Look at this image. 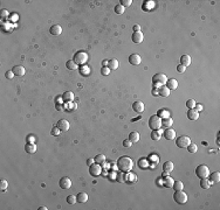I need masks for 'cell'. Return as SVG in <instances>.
I'll return each instance as SVG.
<instances>
[{
	"label": "cell",
	"mask_w": 220,
	"mask_h": 210,
	"mask_svg": "<svg viewBox=\"0 0 220 210\" xmlns=\"http://www.w3.org/2000/svg\"><path fill=\"white\" fill-rule=\"evenodd\" d=\"M7 187H8V182L6 181V180H1V181H0V189H1L3 192H5L7 189Z\"/></svg>",
	"instance_id": "obj_39"
},
{
	"label": "cell",
	"mask_w": 220,
	"mask_h": 210,
	"mask_svg": "<svg viewBox=\"0 0 220 210\" xmlns=\"http://www.w3.org/2000/svg\"><path fill=\"white\" fill-rule=\"evenodd\" d=\"M190 144H191V139L186 135H181V137H178L176 139V145L179 148H186Z\"/></svg>",
	"instance_id": "obj_6"
},
{
	"label": "cell",
	"mask_w": 220,
	"mask_h": 210,
	"mask_svg": "<svg viewBox=\"0 0 220 210\" xmlns=\"http://www.w3.org/2000/svg\"><path fill=\"white\" fill-rule=\"evenodd\" d=\"M101 173H102V167H101V165L100 163H92L91 166H89V174L91 175V176H94V177H97V176H100L101 175Z\"/></svg>",
	"instance_id": "obj_8"
},
{
	"label": "cell",
	"mask_w": 220,
	"mask_h": 210,
	"mask_svg": "<svg viewBox=\"0 0 220 210\" xmlns=\"http://www.w3.org/2000/svg\"><path fill=\"white\" fill-rule=\"evenodd\" d=\"M208 176H210V181L213 182V183H218L220 181V173L219 172H213Z\"/></svg>",
	"instance_id": "obj_25"
},
{
	"label": "cell",
	"mask_w": 220,
	"mask_h": 210,
	"mask_svg": "<svg viewBox=\"0 0 220 210\" xmlns=\"http://www.w3.org/2000/svg\"><path fill=\"white\" fill-rule=\"evenodd\" d=\"M25 151L29 154H34L37 152V145L35 144H32V142H28L25 145Z\"/></svg>",
	"instance_id": "obj_16"
},
{
	"label": "cell",
	"mask_w": 220,
	"mask_h": 210,
	"mask_svg": "<svg viewBox=\"0 0 220 210\" xmlns=\"http://www.w3.org/2000/svg\"><path fill=\"white\" fill-rule=\"evenodd\" d=\"M211 185H212V182L210 181V180H207V177L200 179V187H201L203 189H208V188L211 187Z\"/></svg>",
	"instance_id": "obj_27"
},
{
	"label": "cell",
	"mask_w": 220,
	"mask_h": 210,
	"mask_svg": "<svg viewBox=\"0 0 220 210\" xmlns=\"http://www.w3.org/2000/svg\"><path fill=\"white\" fill-rule=\"evenodd\" d=\"M166 81H168V77H166V75H164V74H156V75L153 76V78H152L154 89H159L162 85H165V84H166Z\"/></svg>",
	"instance_id": "obj_3"
},
{
	"label": "cell",
	"mask_w": 220,
	"mask_h": 210,
	"mask_svg": "<svg viewBox=\"0 0 220 210\" xmlns=\"http://www.w3.org/2000/svg\"><path fill=\"white\" fill-rule=\"evenodd\" d=\"M5 76H6V77H7L8 79H12V78H13V77H14L15 75H14V73H13V71L11 70V71H6V74H5Z\"/></svg>",
	"instance_id": "obj_45"
},
{
	"label": "cell",
	"mask_w": 220,
	"mask_h": 210,
	"mask_svg": "<svg viewBox=\"0 0 220 210\" xmlns=\"http://www.w3.org/2000/svg\"><path fill=\"white\" fill-rule=\"evenodd\" d=\"M115 13H116V14H123V13H124V7H123L121 4L116 5V6H115Z\"/></svg>",
	"instance_id": "obj_37"
},
{
	"label": "cell",
	"mask_w": 220,
	"mask_h": 210,
	"mask_svg": "<svg viewBox=\"0 0 220 210\" xmlns=\"http://www.w3.org/2000/svg\"><path fill=\"white\" fill-rule=\"evenodd\" d=\"M49 33L52 34V35H60L61 33H62V27L60 26V25H54V26H52L50 27V29H49Z\"/></svg>",
	"instance_id": "obj_18"
},
{
	"label": "cell",
	"mask_w": 220,
	"mask_h": 210,
	"mask_svg": "<svg viewBox=\"0 0 220 210\" xmlns=\"http://www.w3.org/2000/svg\"><path fill=\"white\" fill-rule=\"evenodd\" d=\"M131 145H132V142H131L129 139H125V140L123 141V146H124V147H131Z\"/></svg>",
	"instance_id": "obj_46"
},
{
	"label": "cell",
	"mask_w": 220,
	"mask_h": 210,
	"mask_svg": "<svg viewBox=\"0 0 220 210\" xmlns=\"http://www.w3.org/2000/svg\"><path fill=\"white\" fill-rule=\"evenodd\" d=\"M101 74H102L103 76H107V75H109V74H110V69L108 68V66H107V67H102V68H101Z\"/></svg>",
	"instance_id": "obj_41"
},
{
	"label": "cell",
	"mask_w": 220,
	"mask_h": 210,
	"mask_svg": "<svg viewBox=\"0 0 220 210\" xmlns=\"http://www.w3.org/2000/svg\"><path fill=\"white\" fill-rule=\"evenodd\" d=\"M152 95H153L154 97L159 96V95H158V90H157V89H153V90H152Z\"/></svg>",
	"instance_id": "obj_50"
},
{
	"label": "cell",
	"mask_w": 220,
	"mask_h": 210,
	"mask_svg": "<svg viewBox=\"0 0 220 210\" xmlns=\"http://www.w3.org/2000/svg\"><path fill=\"white\" fill-rule=\"evenodd\" d=\"M142 62V58L138 54H131L129 56V63L132 64V66H138L139 63Z\"/></svg>",
	"instance_id": "obj_13"
},
{
	"label": "cell",
	"mask_w": 220,
	"mask_h": 210,
	"mask_svg": "<svg viewBox=\"0 0 220 210\" xmlns=\"http://www.w3.org/2000/svg\"><path fill=\"white\" fill-rule=\"evenodd\" d=\"M162 134H163V132H162V131H159V130H157V131H152V133H151V139H152V140H154V141H158V140L161 139Z\"/></svg>",
	"instance_id": "obj_30"
},
{
	"label": "cell",
	"mask_w": 220,
	"mask_h": 210,
	"mask_svg": "<svg viewBox=\"0 0 220 210\" xmlns=\"http://www.w3.org/2000/svg\"><path fill=\"white\" fill-rule=\"evenodd\" d=\"M173 183H174V180L172 177H170V176H166V179L164 180V186L166 188H172Z\"/></svg>",
	"instance_id": "obj_32"
},
{
	"label": "cell",
	"mask_w": 220,
	"mask_h": 210,
	"mask_svg": "<svg viewBox=\"0 0 220 210\" xmlns=\"http://www.w3.org/2000/svg\"><path fill=\"white\" fill-rule=\"evenodd\" d=\"M196 175L199 177V179H205V177H208L210 175V169L206 165H199L197 168H196Z\"/></svg>",
	"instance_id": "obj_4"
},
{
	"label": "cell",
	"mask_w": 220,
	"mask_h": 210,
	"mask_svg": "<svg viewBox=\"0 0 220 210\" xmlns=\"http://www.w3.org/2000/svg\"><path fill=\"white\" fill-rule=\"evenodd\" d=\"M73 60L75 61L76 64H83V63L87 62L88 55H87V53H84V51H77V53L74 55V58H73Z\"/></svg>",
	"instance_id": "obj_7"
},
{
	"label": "cell",
	"mask_w": 220,
	"mask_h": 210,
	"mask_svg": "<svg viewBox=\"0 0 220 210\" xmlns=\"http://www.w3.org/2000/svg\"><path fill=\"white\" fill-rule=\"evenodd\" d=\"M166 88L169 89V90H176L177 88H178V82L174 79V78H170V79H168L166 81Z\"/></svg>",
	"instance_id": "obj_19"
},
{
	"label": "cell",
	"mask_w": 220,
	"mask_h": 210,
	"mask_svg": "<svg viewBox=\"0 0 220 210\" xmlns=\"http://www.w3.org/2000/svg\"><path fill=\"white\" fill-rule=\"evenodd\" d=\"M158 95L162 97H169L170 96V90L166 88V85H162L158 89Z\"/></svg>",
	"instance_id": "obj_22"
},
{
	"label": "cell",
	"mask_w": 220,
	"mask_h": 210,
	"mask_svg": "<svg viewBox=\"0 0 220 210\" xmlns=\"http://www.w3.org/2000/svg\"><path fill=\"white\" fill-rule=\"evenodd\" d=\"M129 140H130L132 144H134V142H138V141H139V133L136 132V131L131 132V133L129 134Z\"/></svg>",
	"instance_id": "obj_28"
},
{
	"label": "cell",
	"mask_w": 220,
	"mask_h": 210,
	"mask_svg": "<svg viewBox=\"0 0 220 210\" xmlns=\"http://www.w3.org/2000/svg\"><path fill=\"white\" fill-rule=\"evenodd\" d=\"M180 64L181 66H184V67H188L191 64V57H190V55H183L181 57H180Z\"/></svg>",
	"instance_id": "obj_20"
},
{
	"label": "cell",
	"mask_w": 220,
	"mask_h": 210,
	"mask_svg": "<svg viewBox=\"0 0 220 210\" xmlns=\"http://www.w3.org/2000/svg\"><path fill=\"white\" fill-rule=\"evenodd\" d=\"M163 135H164V138H165L166 140H174L177 133H176L174 130H172V129L170 127V129H165V131L163 132Z\"/></svg>",
	"instance_id": "obj_11"
},
{
	"label": "cell",
	"mask_w": 220,
	"mask_h": 210,
	"mask_svg": "<svg viewBox=\"0 0 220 210\" xmlns=\"http://www.w3.org/2000/svg\"><path fill=\"white\" fill-rule=\"evenodd\" d=\"M196 101L194 99H188L187 102H186V106L188 107V109H194V106H196Z\"/></svg>",
	"instance_id": "obj_40"
},
{
	"label": "cell",
	"mask_w": 220,
	"mask_h": 210,
	"mask_svg": "<svg viewBox=\"0 0 220 210\" xmlns=\"http://www.w3.org/2000/svg\"><path fill=\"white\" fill-rule=\"evenodd\" d=\"M185 70H186V67H184V66H181V64L177 66V71H178V73L183 74V73H185Z\"/></svg>",
	"instance_id": "obj_44"
},
{
	"label": "cell",
	"mask_w": 220,
	"mask_h": 210,
	"mask_svg": "<svg viewBox=\"0 0 220 210\" xmlns=\"http://www.w3.org/2000/svg\"><path fill=\"white\" fill-rule=\"evenodd\" d=\"M62 99H63V102H72L74 99V94L70 91H66L62 96Z\"/></svg>",
	"instance_id": "obj_29"
},
{
	"label": "cell",
	"mask_w": 220,
	"mask_h": 210,
	"mask_svg": "<svg viewBox=\"0 0 220 210\" xmlns=\"http://www.w3.org/2000/svg\"><path fill=\"white\" fill-rule=\"evenodd\" d=\"M174 168V165L172 161H166L164 165H163V170L164 172H168V173H171Z\"/></svg>",
	"instance_id": "obj_26"
},
{
	"label": "cell",
	"mask_w": 220,
	"mask_h": 210,
	"mask_svg": "<svg viewBox=\"0 0 220 210\" xmlns=\"http://www.w3.org/2000/svg\"><path fill=\"white\" fill-rule=\"evenodd\" d=\"M59 186L61 189H69L72 187V180L69 177H62L59 182Z\"/></svg>",
	"instance_id": "obj_9"
},
{
	"label": "cell",
	"mask_w": 220,
	"mask_h": 210,
	"mask_svg": "<svg viewBox=\"0 0 220 210\" xmlns=\"http://www.w3.org/2000/svg\"><path fill=\"white\" fill-rule=\"evenodd\" d=\"M94 160H95L96 163L102 165V163H104V161H106V155H104V154H97Z\"/></svg>",
	"instance_id": "obj_34"
},
{
	"label": "cell",
	"mask_w": 220,
	"mask_h": 210,
	"mask_svg": "<svg viewBox=\"0 0 220 210\" xmlns=\"http://www.w3.org/2000/svg\"><path fill=\"white\" fill-rule=\"evenodd\" d=\"M87 163H88V166H91L92 163H95V160H94V159H88V160H87Z\"/></svg>",
	"instance_id": "obj_49"
},
{
	"label": "cell",
	"mask_w": 220,
	"mask_h": 210,
	"mask_svg": "<svg viewBox=\"0 0 220 210\" xmlns=\"http://www.w3.org/2000/svg\"><path fill=\"white\" fill-rule=\"evenodd\" d=\"M132 109H134V111H135L136 113H142V112L144 111L145 106H144V103H143V102L137 101V102H135V103L132 104Z\"/></svg>",
	"instance_id": "obj_14"
},
{
	"label": "cell",
	"mask_w": 220,
	"mask_h": 210,
	"mask_svg": "<svg viewBox=\"0 0 220 210\" xmlns=\"http://www.w3.org/2000/svg\"><path fill=\"white\" fill-rule=\"evenodd\" d=\"M143 39H144V35H143L142 32H134V34L131 35L132 42H134V43H137V44L142 43V42H143Z\"/></svg>",
	"instance_id": "obj_12"
},
{
	"label": "cell",
	"mask_w": 220,
	"mask_h": 210,
	"mask_svg": "<svg viewBox=\"0 0 220 210\" xmlns=\"http://www.w3.org/2000/svg\"><path fill=\"white\" fill-rule=\"evenodd\" d=\"M158 116L161 117V118H169L170 117V112L168 111V110H161L159 112H158Z\"/></svg>",
	"instance_id": "obj_36"
},
{
	"label": "cell",
	"mask_w": 220,
	"mask_h": 210,
	"mask_svg": "<svg viewBox=\"0 0 220 210\" xmlns=\"http://www.w3.org/2000/svg\"><path fill=\"white\" fill-rule=\"evenodd\" d=\"M117 168L123 173H130L134 168V161L131 158L124 155L117 160Z\"/></svg>",
	"instance_id": "obj_1"
},
{
	"label": "cell",
	"mask_w": 220,
	"mask_h": 210,
	"mask_svg": "<svg viewBox=\"0 0 220 210\" xmlns=\"http://www.w3.org/2000/svg\"><path fill=\"white\" fill-rule=\"evenodd\" d=\"M1 12H3V13H1V15H3V16H5V15H6V14H7V15H8V12H7V11H6V10H4V11H1Z\"/></svg>",
	"instance_id": "obj_51"
},
{
	"label": "cell",
	"mask_w": 220,
	"mask_h": 210,
	"mask_svg": "<svg viewBox=\"0 0 220 210\" xmlns=\"http://www.w3.org/2000/svg\"><path fill=\"white\" fill-rule=\"evenodd\" d=\"M172 188L174 189V192H177V190H183V189H184V183H183L181 181H174Z\"/></svg>",
	"instance_id": "obj_33"
},
{
	"label": "cell",
	"mask_w": 220,
	"mask_h": 210,
	"mask_svg": "<svg viewBox=\"0 0 220 210\" xmlns=\"http://www.w3.org/2000/svg\"><path fill=\"white\" fill-rule=\"evenodd\" d=\"M173 200H174L178 204H185V203L187 202V195H186V193H184L183 190H177V192H174Z\"/></svg>",
	"instance_id": "obj_5"
},
{
	"label": "cell",
	"mask_w": 220,
	"mask_h": 210,
	"mask_svg": "<svg viewBox=\"0 0 220 210\" xmlns=\"http://www.w3.org/2000/svg\"><path fill=\"white\" fill-rule=\"evenodd\" d=\"M12 71L14 73L15 76H19V77H21V76H23V75L26 74V70H25V68H23L22 66H15V67L12 69Z\"/></svg>",
	"instance_id": "obj_17"
},
{
	"label": "cell",
	"mask_w": 220,
	"mask_h": 210,
	"mask_svg": "<svg viewBox=\"0 0 220 210\" xmlns=\"http://www.w3.org/2000/svg\"><path fill=\"white\" fill-rule=\"evenodd\" d=\"M57 127L60 129L61 132H66L69 130L70 125L68 123V120H66V119H60V120L57 122Z\"/></svg>",
	"instance_id": "obj_10"
},
{
	"label": "cell",
	"mask_w": 220,
	"mask_h": 210,
	"mask_svg": "<svg viewBox=\"0 0 220 210\" xmlns=\"http://www.w3.org/2000/svg\"><path fill=\"white\" fill-rule=\"evenodd\" d=\"M187 118L190 119V120H197V119L199 118V112L198 111H196L194 109H188V111H187Z\"/></svg>",
	"instance_id": "obj_15"
},
{
	"label": "cell",
	"mask_w": 220,
	"mask_h": 210,
	"mask_svg": "<svg viewBox=\"0 0 220 210\" xmlns=\"http://www.w3.org/2000/svg\"><path fill=\"white\" fill-rule=\"evenodd\" d=\"M194 110H196V111H198V112H199V111H201V110H203V105H201V104H196Z\"/></svg>",
	"instance_id": "obj_47"
},
{
	"label": "cell",
	"mask_w": 220,
	"mask_h": 210,
	"mask_svg": "<svg viewBox=\"0 0 220 210\" xmlns=\"http://www.w3.org/2000/svg\"><path fill=\"white\" fill-rule=\"evenodd\" d=\"M186 148H187V151L190 152V153H196V152L198 151V146H197L194 142H191V144L188 145Z\"/></svg>",
	"instance_id": "obj_35"
},
{
	"label": "cell",
	"mask_w": 220,
	"mask_h": 210,
	"mask_svg": "<svg viewBox=\"0 0 220 210\" xmlns=\"http://www.w3.org/2000/svg\"><path fill=\"white\" fill-rule=\"evenodd\" d=\"M134 31L135 32H141V26L139 25H135L134 26Z\"/></svg>",
	"instance_id": "obj_48"
},
{
	"label": "cell",
	"mask_w": 220,
	"mask_h": 210,
	"mask_svg": "<svg viewBox=\"0 0 220 210\" xmlns=\"http://www.w3.org/2000/svg\"><path fill=\"white\" fill-rule=\"evenodd\" d=\"M39 210H47V208H46V207H40Z\"/></svg>",
	"instance_id": "obj_52"
},
{
	"label": "cell",
	"mask_w": 220,
	"mask_h": 210,
	"mask_svg": "<svg viewBox=\"0 0 220 210\" xmlns=\"http://www.w3.org/2000/svg\"><path fill=\"white\" fill-rule=\"evenodd\" d=\"M149 127L152 131H157L162 127V118L158 114H153L149 119Z\"/></svg>",
	"instance_id": "obj_2"
},
{
	"label": "cell",
	"mask_w": 220,
	"mask_h": 210,
	"mask_svg": "<svg viewBox=\"0 0 220 210\" xmlns=\"http://www.w3.org/2000/svg\"><path fill=\"white\" fill-rule=\"evenodd\" d=\"M76 201H77L79 203H86V202L88 201V194L84 193V192L79 193V194L76 195Z\"/></svg>",
	"instance_id": "obj_21"
},
{
	"label": "cell",
	"mask_w": 220,
	"mask_h": 210,
	"mask_svg": "<svg viewBox=\"0 0 220 210\" xmlns=\"http://www.w3.org/2000/svg\"><path fill=\"white\" fill-rule=\"evenodd\" d=\"M60 132H61V131H60V129L56 126V127H53V129H52V132H50V134H52V135H55V137H56V135H59V134H60Z\"/></svg>",
	"instance_id": "obj_43"
},
{
	"label": "cell",
	"mask_w": 220,
	"mask_h": 210,
	"mask_svg": "<svg viewBox=\"0 0 220 210\" xmlns=\"http://www.w3.org/2000/svg\"><path fill=\"white\" fill-rule=\"evenodd\" d=\"M77 201H76V196H74V195H69V196H67V203L68 204H75Z\"/></svg>",
	"instance_id": "obj_38"
},
{
	"label": "cell",
	"mask_w": 220,
	"mask_h": 210,
	"mask_svg": "<svg viewBox=\"0 0 220 210\" xmlns=\"http://www.w3.org/2000/svg\"><path fill=\"white\" fill-rule=\"evenodd\" d=\"M118 67H119V63H118V61L116 58H111V60L108 61V68L110 70H116Z\"/></svg>",
	"instance_id": "obj_23"
},
{
	"label": "cell",
	"mask_w": 220,
	"mask_h": 210,
	"mask_svg": "<svg viewBox=\"0 0 220 210\" xmlns=\"http://www.w3.org/2000/svg\"><path fill=\"white\" fill-rule=\"evenodd\" d=\"M131 4H132L131 0H121V5L123 7H129Z\"/></svg>",
	"instance_id": "obj_42"
},
{
	"label": "cell",
	"mask_w": 220,
	"mask_h": 210,
	"mask_svg": "<svg viewBox=\"0 0 220 210\" xmlns=\"http://www.w3.org/2000/svg\"><path fill=\"white\" fill-rule=\"evenodd\" d=\"M172 125H173V120H172V118H171V117L162 119V126H163V127H165V129H170V127H172Z\"/></svg>",
	"instance_id": "obj_24"
},
{
	"label": "cell",
	"mask_w": 220,
	"mask_h": 210,
	"mask_svg": "<svg viewBox=\"0 0 220 210\" xmlns=\"http://www.w3.org/2000/svg\"><path fill=\"white\" fill-rule=\"evenodd\" d=\"M66 67H67V69H69V70H76V69H77V64L75 63L74 60H69V61H67V62H66Z\"/></svg>",
	"instance_id": "obj_31"
}]
</instances>
